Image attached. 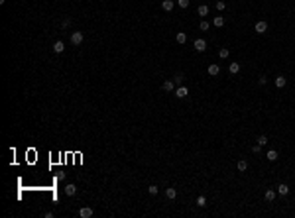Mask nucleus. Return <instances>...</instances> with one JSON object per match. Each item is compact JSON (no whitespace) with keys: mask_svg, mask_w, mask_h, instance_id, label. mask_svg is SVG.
Returning a JSON list of instances; mask_svg holds the SVG:
<instances>
[{"mask_svg":"<svg viewBox=\"0 0 295 218\" xmlns=\"http://www.w3.org/2000/svg\"><path fill=\"white\" fill-rule=\"evenodd\" d=\"M173 89H175V83H173V81H165V83H163V90H167V92H171Z\"/></svg>","mask_w":295,"mask_h":218,"instance_id":"obj_18","label":"nucleus"},{"mask_svg":"<svg viewBox=\"0 0 295 218\" xmlns=\"http://www.w3.org/2000/svg\"><path fill=\"white\" fill-rule=\"evenodd\" d=\"M173 6H175L173 0H163V2H161V8H163L165 12H171V10H173Z\"/></svg>","mask_w":295,"mask_h":218,"instance_id":"obj_5","label":"nucleus"},{"mask_svg":"<svg viewBox=\"0 0 295 218\" xmlns=\"http://www.w3.org/2000/svg\"><path fill=\"white\" fill-rule=\"evenodd\" d=\"M71 26V18H65L63 22H61V30H67Z\"/></svg>","mask_w":295,"mask_h":218,"instance_id":"obj_23","label":"nucleus"},{"mask_svg":"<svg viewBox=\"0 0 295 218\" xmlns=\"http://www.w3.org/2000/svg\"><path fill=\"white\" fill-rule=\"evenodd\" d=\"M75 193H77V187L75 185H67L65 187V194H67V197H73Z\"/></svg>","mask_w":295,"mask_h":218,"instance_id":"obj_13","label":"nucleus"},{"mask_svg":"<svg viewBox=\"0 0 295 218\" xmlns=\"http://www.w3.org/2000/svg\"><path fill=\"white\" fill-rule=\"evenodd\" d=\"M218 57H220V59H226V57H228V49H226V47H222V49L218 51Z\"/></svg>","mask_w":295,"mask_h":218,"instance_id":"obj_24","label":"nucleus"},{"mask_svg":"<svg viewBox=\"0 0 295 218\" xmlns=\"http://www.w3.org/2000/svg\"><path fill=\"white\" fill-rule=\"evenodd\" d=\"M266 157H268V161H276L277 159V151L276 149H270V151L266 153Z\"/></svg>","mask_w":295,"mask_h":218,"instance_id":"obj_15","label":"nucleus"},{"mask_svg":"<svg viewBox=\"0 0 295 218\" xmlns=\"http://www.w3.org/2000/svg\"><path fill=\"white\" fill-rule=\"evenodd\" d=\"M224 8H226V4H224V2H222V0H216V10H218V12H222Z\"/></svg>","mask_w":295,"mask_h":218,"instance_id":"obj_26","label":"nucleus"},{"mask_svg":"<svg viewBox=\"0 0 295 218\" xmlns=\"http://www.w3.org/2000/svg\"><path fill=\"white\" fill-rule=\"evenodd\" d=\"M187 95H189L187 86H179V89L175 90V96H177V98H187Z\"/></svg>","mask_w":295,"mask_h":218,"instance_id":"obj_2","label":"nucleus"},{"mask_svg":"<svg viewBox=\"0 0 295 218\" xmlns=\"http://www.w3.org/2000/svg\"><path fill=\"white\" fill-rule=\"evenodd\" d=\"M252 153H256V155H258V153H262V146H258V143H256V146L252 147Z\"/></svg>","mask_w":295,"mask_h":218,"instance_id":"obj_30","label":"nucleus"},{"mask_svg":"<svg viewBox=\"0 0 295 218\" xmlns=\"http://www.w3.org/2000/svg\"><path fill=\"white\" fill-rule=\"evenodd\" d=\"M273 199H276V191H272V189L266 191V200H268V202H272Z\"/></svg>","mask_w":295,"mask_h":218,"instance_id":"obj_20","label":"nucleus"},{"mask_svg":"<svg viewBox=\"0 0 295 218\" xmlns=\"http://www.w3.org/2000/svg\"><path fill=\"white\" fill-rule=\"evenodd\" d=\"M195 49L197 51H205L207 49V41L205 39H195Z\"/></svg>","mask_w":295,"mask_h":218,"instance_id":"obj_6","label":"nucleus"},{"mask_svg":"<svg viewBox=\"0 0 295 218\" xmlns=\"http://www.w3.org/2000/svg\"><path fill=\"white\" fill-rule=\"evenodd\" d=\"M79 216H81V218H91V216H93V208H91V206H85V208H81V210H79Z\"/></svg>","mask_w":295,"mask_h":218,"instance_id":"obj_4","label":"nucleus"},{"mask_svg":"<svg viewBox=\"0 0 295 218\" xmlns=\"http://www.w3.org/2000/svg\"><path fill=\"white\" fill-rule=\"evenodd\" d=\"M273 83H276V86H277V89H283V86H285V77H283V75H277L276 77V81H273Z\"/></svg>","mask_w":295,"mask_h":218,"instance_id":"obj_7","label":"nucleus"},{"mask_svg":"<svg viewBox=\"0 0 295 218\" xmlns=\"http://www.w3.org/2000/svg\"><path fill=\"white\" fill-rule=\"evenodd\" d=\"M53 51H55V53H63V51H65V43H63V41H55V43H53Z\"/></svg>","mask_w":295,"mask_h":218,"instance_id":"obj_8","label":"nucleus"},{"mask_svg":"<svg viewBox=\"0 0 295 218\" xmlns=\"http://www.w3.org/2000/svg\"><path fill=\"white\" fill-rule=\"evenodd\" d=\"M175 41H177V43H185V41H187V33L179 32L177 35H175Z\"/></svg>","mask_w":295,"mask_h":218,"instance_id":"obj_14","label":"nucleus"},{"mask_svg":"<svg viewBox=\"0 0 295 218\" xmlns=\"http://www.w3.org/2000/svg\"><path fill=\"white\" fill-rule=\"evenodd\" d=\"M148 193H150L152 197H155V194L159 193V189H158V187H155V185H150V187H148Z\"/></svg>","mask_w":295,"mask_h":218,"instance_id":"obj_21","label":"nucleus"},{"mask_svg":"<svg viewBox=\"0 0 295 218\" xmlns=\"http://www.w3.org/2000/svg\"><path fill=\"white\" fill-rule=\"evenodd\" d=\"M228 71H230V75L240 73V63H230V65H228Z\"/></svg>","mask_w":295,"mask_h":218,"instance_id":"obj_12","label":"nucleus"},{"mask_svg":"<svg viewBox=\"0 0 295 218\" xmlns=\"http://www.w3.org/2000/svg\"><path fill=\"white\" fill-rule=\"evenodd\" d=\"M256 142H258V146H266V143H268V137L266 136H258V140H256Z\"/></svg>","mask_w":295,"mask_h":218,"instance_id":"obj_22","label":"nucleus"},{"mask_svg":"<svg viewBox=\"0 0 295 218\" xmlns=\"http://www.w3.org/2000/svg\"><path fill=\"white\" fill-rule=\"evenodd\" d=\"M209 28H211V24H209V22H205V20H201V30H203V32H207Z\"/></svg>","mask_w":295,"mask_h":218,"instance_id":"obj_28","label":"nucleus"},{"mask_svg":"<svg viewBox=\"0 0 295 218\" xmlns=\"http://www.w3.org/2000/svg\"><path fill=\"white\" fill-rule=\"evenodd\" d=\"M213 26H215V28H222V26H224V18H222V16H215Z\"/></svg>","mask_w":295,"mask_h":218,"instance_id":"obj_10","label":"nucleus"},{"mask_svg":"<svg viewBox=\"0 0 295 218\" xmlns=\"http://www.w3.org/2000/svg\"><path fill=\"white\" fill-rule=\"evenodd\" d=\"M266 83H268V79H266V77H260V79H258V85H260V86H264Z\"/></svg>","mask_w":295,"mask_h":218,"instance_id":"obj_31","label":"nucleus"},{"mask_svg":"<svg viewBox=\"0 0 295 218\" xmlns=\"http://www.w3.org/2000/svg\"><path fill=\"white\" fill-rule=\"evenodd\" d=\"M165 197H167L169 200H173L175 197H177V191H175L173 187H169V189H165Z\"/></svg>","mask_w":295,"mask_h":218,"instance_id":"obj_11","label":"nucleus"},{"mask_svg":"<svg viewBox=\"0 0 295 218\" xmlns=\"http://www.w3.org/2000/svg\"><path fill=\"white\" fill-rule=\"evenodd\" d=\"M277 193L279 194H289V187H287L285 183H281V185L277 187Z\"/></svg>","mask_w":295,"mask_h":218,"instance_id":"obj_17","label":"nucleus"},{"mask_svg":"<svg viewBox=\"0 0 295 218\" xmlns=\"http://www.w3.org/2000/svg\"><path fill=\"white\" fill-rule=\"evenodd\" d=\"M236 167H238L240 173H244V171L248 169V161H244V159H242V161H238V165H236Z\"/></svg>","mask_w":295,"mask_h":218,"instance_id":"obj_19","label":"nucleus"},{"mask_svg":"<svg viewBox=\"0 0 295 218\" xmlns=\"http://www.w3.org/2000/svg\"><path fill=\"white\" fill-rule=\"evenodd\" d=\"M197 12H199V16H207V14H209V6H207V4H201L199 8H197Z\"/></svg>","mask_w":295,"mask_h":218,"instance_id":"obj_16","label":"nucleus"},{"mask_svg":"<svg viewBox=\"0 0 295 218\" xmlns=\"http://www.w3.org/2000/svg\"><path fill=\"white\" fill-rule=\"evenodd\" d=\"M189 2H191V0H177V4L181 6V8H187V6H189Z\"/></svg>","mask_w":295,"mask_h":218,"instance_id":"obj_29","label":"nucleus"},{"mask_svg":"<svg viewBox=\"0 0 295 218\" xmlns=\"http://www.w3.org/2000/svg\"><path fill=\"white\" fill-rule=\"evenodd\" d=\"M220 73V67L216 65V63H213V65H209V75H213V77H216Z\"/></svg>","mask_w":295,"mask_h":218,"instance_id":"obj_9","label":"nucleus"},{"mask_svg":"<svg viewBox=\"0 0 295 218\" xmlns=\"http://www.w3.org/2000/svg\"><path fill=\"white\" fill-rule=\"evenodd\" d=\"M254 30H256L258 33H266V32H268V24L262 20V22H258V24L254 26Z\"/></svg>","mask_w":295,"mask_h":218,"instance_id":"obj_3","label":"nucleus"},{"mask_svg":"<svg viewBox=\"0 0 295 218\" xmlns=\"http://www.w3.org/2000/svg\"><path fill=\"white\" fill-rule=\"evenodd\" d=\"M175 85H181V83H183V73H177V75H175Z\"/></svg>","mask_w":295,"mask_h":218,"instance_id":"obj_27","label":"nucleus"},{"mask_svg":"<svg viewBox=\"0 0 295 218\" xmlns=\"http://www.w3.org/2000/svg\"><path fill=\"white\" fill-rule=\"evenodd\" d=\"M83 39H85L83 32H73V33H71V43H73V45H81Z\"/></svg>","mask_w":295,"mask_h":218,"instance_id":"obj_1","label":"nucleus"},{"mask_svg":"<svg viewBox=\"0 0 295 218\" xmlns=\"http://www.w3.org/2000/svg\"><path fill=\"white\" fill-rule=\"evenodd\" d=\"M197 204H199L201 208H203V206H207V199H205V197H203V194H201V197H199V199H197Z\"/></svg>","mask_w":295,"mask_h":218,"instance_id":"obj_25","label":"nucleus"}]
</instances>
